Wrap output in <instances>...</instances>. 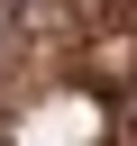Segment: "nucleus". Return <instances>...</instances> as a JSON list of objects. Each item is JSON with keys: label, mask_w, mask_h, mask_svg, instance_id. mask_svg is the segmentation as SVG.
Wrapping results in <instances>:
<instances>
[{"label": "nucleus", "mask_w": 137, "mask_h": 146, "mask_svg": "<svg viewBox=\"0 0 137 146\" xmlns=\"http://www.w3.org/2000/svg\"><path fill=\"white\" fill-rule=\"evenodd\" d=\"M0 9V146H137V0Z\"/></svg>", "instance_id": "obj_1"}]
</instances>
